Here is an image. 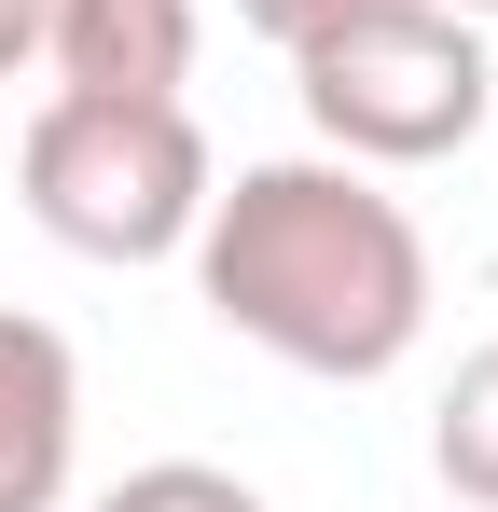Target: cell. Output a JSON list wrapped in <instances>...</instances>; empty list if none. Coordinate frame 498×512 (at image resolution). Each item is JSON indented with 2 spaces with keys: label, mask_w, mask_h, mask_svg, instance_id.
Wrapping results in <instances>:
<instances>
[{
  "label": "cell",
  "mask_w": 498,
  "mask_h": 512,
  "mask_svg": "<svg viewBox=\"0 0 498 512\" xmlns=\"http://www.w3.org/2000/svg\"><path fill=\"white\" fill-rule=\"evenodd\" d=\"M332 14H346V0H236V28H263V42H277V56H291V42H305V28H332Z\"/></svg>",
  "instance_id": "ba28073f"
},
{
  "label": "cell",
  "mask_w": 498,
  "mask_h": 512,
  "mask_svg": "<svg viewBox=\"0 0 498 512\" xmlns=\"http://www.w3.org/2000/svg\"><path fill=\"white\" fill-rule=\"evenodd\" d=\"M291 84H305L319 153L346 167H443L498 111L485 14H443V0H346L332 28L291 42Z\"/></svg>",
  "instance_id": "3957f363"
},
{
  "label": "cell",
  "mask_w": 498,
  "mask_h": 512,
  "mask_svg": "<svg viewBox=\"0 0 498 512\" xmlns=\"http://www.w3.org/2000/svg\"><path fill=\"white\" fill-rule=\"evenodd\" d=\"M28 56H42V0H0V84H14Z\"/></svg>",
  "instance_id": "9c48e42d"
},
{
  "label": "cell",
  "mask_w": 498,
  "mask_h": 512,
  "mask_svg": "<svg viewBox=\"0 0 498 512\" xmlns=\"http://www.w3.org/2000/svg\"><path fill=\"white\" fill-rule=\"evenodd\" d=\"M194 291L208 319L291 374L332 388H374L402 374L429 333V236L374 167L346 153H277V167L208 180V222H194Z\"/></svg>",
  "instance_id": "6da1fadb"
},
{
  "label": "cell",
  "mask_w": 498,
  "mask_h": 512,
  "mask_svg": "<svg viewBox=\"0 0 498 512\" xmlns=\"http://www.w3.org/2000/svg\"><path fill=\"white\" fill-rule=\"evenodd\" d=\"M194 0H42L56 97H194Z\"/></svg>",
  "instance_id": "5b68a950"
},
{
  "label": "cell",
  "mask_w": 498,
  "mask_h": 512,
  "mask_svg": "<svg viewBox=\"0 0 498 512\" xmlns=\"http://www.w3.org/2000/svg\"><path fill=\"white\" fill-rule=\"evenodd\" d=\"M443 14H498V0H443Z\"/></svg>",
  "instance_id": "30bf717a"
},
{
  "label": "cell",
  "mask_w": 498,
  "mask_h": 512,
  "mask_svg": "<svg viewBox=\"0 0 498 512\" xmlns=\"http://www.w3.org/2000/svg\"><path fill=\"white\" fill-rule=\"evenodd\" d=\"M97 512H263V485L222 471V457H153V471H125Z\"/></svg>",
  "instance_id": "52a82bcc"
},
{
  "label": "cell",
  "mask_w": 498,
  "mask_h": 512,
  "mask_svg": "<svg viewBox=\"0 0 498 512\" xmlns=\"http://www.w3.org/2000/svg\"><path fill=\"white\" fill-rule=\"evenodd\" d=\"M429 471L471 512H498V346L457 360V388H443V416H429Z\"/></svg>",
  "instance_id": "8992f818"
},
{
  "label": "cell",
  "mask_w": 498,
  "mask_h": 512,
  "mask_svg": "<svg viewBox=\"0 0 498 512\" xmlns=\"http://www.w3.org/2000/svg\"><path fill=\"white\" fill-rule=\"evenodd\" d=\"M208 125L194 97H42L14 139V194L28 222L83 263H166L208 222Z\"/></svg>",
  "instance_id": "7a4b0ae2"
},
{
  "label": "cell",
  "mask_w": 498,
  "mask_h": 512,
  "mask_svg": "<svg viewBox=\"0 0 498 512\" xmlns=\"http://www.w3.org/2000/svg\"><path fill=\"white\" fill-rule=\"evenodd\" d=\"M83 471V360L56 319L0 305V512H56Z\"/></svg>",
  "instance_id": "277c9868"
}]
</instances>
